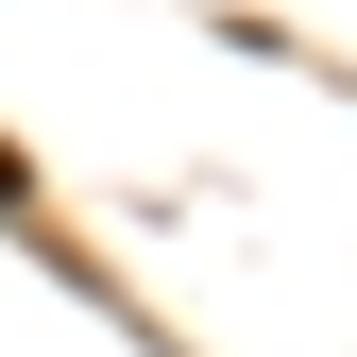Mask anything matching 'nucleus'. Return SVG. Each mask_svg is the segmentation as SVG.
<instances>
[{"label":"nucleus","instance_id":"nucleus-1","mask_svg":"<svg viewBox=\"0 0 357 357\" xmlns=\"http://www.w3.org/2000/svg\"><path fill=\"white\" fill-rule=\"evenodd\" d=\"M0 204H34V170H17V153H0Z\"/></svg>","mask_w":357,"mask_h":357}]
</instances>
